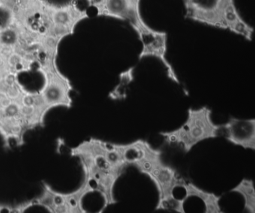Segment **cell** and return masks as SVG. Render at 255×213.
Instances as JSON below:
<instances>
[{
  "label": "cell",
  "instance_id": "1",
  "mask_svg": "<svg viewBox=\"0 0 255 213\" xmlns=\"http://www.w3.org/2000/svg\"><path fill=\"white\" fill-rule=\"evenodd\" d=\"M49 111L39 92L25 90L14 77L0 79V136L5 147L23 145L28 131L44 126Z\"/></svg>",
  "mask_w": 255,
  "mask_h": 213
},
{
  "label": "cell",
  "instance_id": "2",
  "mask_svg": "<svg viewBox=\"0 0 255 213\" xmlns=\"http://www.w3.org/2000/svg\"><path fill=\"white\" fill-rule=\"evenodd\" d=\"M71 156L78 158L83 167L84 179L104 198L102 213L109 206L118 202L115 187L128 168L116 143L90 138L70 149Z\"/></svg>",
  "mask_w": 255,
  "mask_h": 213
},
{
  "label": "cell",
  "instance_id": "3",
  "mask_svg": "<svg viewBox=\"0 0 255 213\" xmlns=\"http://www.w3.org/2000/svg\"><path fill=\"white\" fill-rule=\"evenodd\" d=\"M212 115L213 111L207 106L188 109L187 117L181 126L159 134L166 144L180 145L185 153H189L201 142L220 136L221 125L214 123Z\"/></svg>",
  "mask_w": 255,
  "mask_h": 213
},
{
  "label": "cell",
  "instance_id": "4",
  "mask_svg": "<svg viewBox=\"0 0 255 213\" xmlns=\"http://www.w3.org/2000/svg\"><path fill=\"white\" fill-rule=\"evenodd\" d=\"M92 192L95 189L85 179L78 189L68 193L57 192L47 182L43 181L42 192L30 202L32 206H41L52 213H86L83 199Z\"/></svg>",
  "mask_w": 255,
  "mask_h": 213
},
{
  "label": "cell",
  "instance_id": "5",
  "mask_svg": "<svg viewBox=\"0 0 255 213\" xmlns=\"http://www.w3.org/2000/svg\"><path fill=\"white\" fill-rule=\"evenodd\" d=\"M138 34L141 43V50L138 59L153 57L161 61L166 69L167 77L177 84H180L178 76L172 64L167 59L168 34L165 31H157L149 26L144 19H141L131 25Z\"/></svg>",
  "mask_w": 255,
  "mask_h": 213
},
{
  "label": "cell",
  "instance_id": "6",
  "mask_svg": "<svg viewBox=\"0 0 255 213\" xmlns=\"http://www.w3.org/2000/svg\"><path fill=\"white\" fill-rule=\"evenodd\" d=\"M162 154V150H159L134 166L153 182L158 192V199L174 195V189L180 187L183 180L175 168L164 162Z\"/></svg>",
  "mask_w": 255,
  "mask_h": 213
},
{
  "label": "cell",
  "instance_id": "7",
  "mask_svg": "<svg viewBox=\"0 0 255 213\" xmlns=\"http://www.w3.org/2000/svg\"><path fill=\"white\" fill-rule=\"evenodd\" d=\"M41 68L45 83L39 92L49 110L60 107L71 108L73 104L71 96L72 86L68 79L56 70L53 59H48Z\"/></svg>",
  "mask_w": 255,
  "mask_h": 213
},
{
  "label": "cell",
  "instance_id": "8",
  "mask_svg": "<svg viewBox=\"0 0 255 213\" xmlns=\"http://www.w3.org/2000/svg\"><path fill=\"white\" fill-rule=\"evenodd\" d=\"M224 0H183L189 19L225 29L222 10Z\"/></svg>",
  "mask_w": 255,
  "mask_h": 213
},
{
  "label": "cell",
  "instance_id": "9",
  "mask_svg": "<svg viewBox=\"0 0 255 213\" xmlns=\"http://www.w3.org/2000/svg\"><path fill=\"white\" fill-rule=\"evenodd\" d=\"M99 16L128 21L129 25L141 19V0H89Z\"/></svg>",
  "mask_w": 255,
  "mask_h": 213
},
{
  "label": "cell",
  "instance_id": "10",
  "mask_svg": "<svg viewBox=\"0 0 255 213\" xmlns=\"http://www.w3.org/2000/svg\"><path fill=\"white\" fill-rule=\"evenodd\" d=\"M220 136L234 145L255 150V119L230 116L221 125Z\"/></svg>",
  "mask_w": 255,
  "mask_h": 213
},
{
  "label": "cell",
  "instance_id": "11",
  "mask_svg": "<svg viewBox=\"0 0 255 213\" xmlns=\"http://www.w3.org/2000/svg\"><path fill=\"white\" fill-rule=\"evenodd\" d=\"M222 15L225 30H229L249 41H252L253 27L243 19L236 5L235 0H224Z\"/></svg>",
  "mask_w": 255,
  "mask_h": 213
},
{
  "label": "cell",
  "instance_id": "12",
  "mask_svg": "<svg viewBox=\"0 0 255 213\" xmlns=\"http://www.w3.org/2000/svg\"><path fill=\"white\" fill-rule=\"evenodd\" d=\"M116 147L128 167L129 165L135 166L138 162L160 150L159 149L155 148L148 142L141 139L127 144L116 143Z\"/></svg>",
  "mask_w": 255,
  "mask_h": 213
},
{
  "label": "cell",
  "instance_id": "13",
  "mask_svg": "<svg viewBox=\"0 0 255 213\" xmlns=\"http://www.w3.org/2000/svg\"><path fill=\"white\" fill-rule=\"evenodd\" d=\"M180 187L185 190L184 198L186 200L189 198H199L204 204V213H222V207L220 206V201L222 199L221 195H216L214 192H207L196 186L192 182H187L183 179Z\"/></svg>",
  "mask_w": 255,
  "mask_h": 213
},
{
  "label": "cell",
  "instance_id": "14",
  "mask_svg": "<svg viewBox=\"0 0 255 213\" xmlns=\"http://www.w3.org/2000/svg\"><path fill=\"white\" fill-rule=\"evenodd\" d=\"M239 194L244 200V209L248 213H255V189L252 179L243 178L230 191Z\"/></svg>",
  "mask_w": 255,
  "mask_h": 213
},
{
  "label": "cell",
  "instance_id": "15",
  "mask_svg": "<svg viewBox=\"0 0 255 213\" xmlns=\"http://www.w3.org/2000/svg\"><path fill=\"white\" fill-rule=\"evenodd\" d=\"M135 67H131L119 74V83L110 91L108 97L113 101H120L128 97V89L134 79Z\"/></svg>",
  "mask_w": 255,
  "mask_h": 213
},
{
  "label": "cell",
  "instance_id": "16",
  "mask_svg": "<svg viewBox=\"0 0 255 213\" xmlns=\"http://www.w3.org/2000/svg\"><path fill=\"white\" fill-rule=\"evenodd\" d=\"M186 199L185 198H177L174 195L158 199L155 210L174 211L175 213H185L184 204Z\"/></svg>",
  "mask_w": 255,
  "mask_h": 213
}]
</instances>
